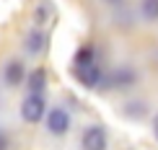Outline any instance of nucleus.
Segmentation results:
<instances>
[{
    "label": "nucleus",
    "mask_w": 158,
    "mask_h": 150,
    "mask_svg": "<svg viewBox=\"0 0 158 150\" xmlns=\"http://www.w3.org/2000/svg\"><path fill=\"white\" fill-rule=\"evenodd\" d=\"M44 111H47V101H44V96L42 93H29L23 99V103H21V116L26 122H42V116H44Z\"/></svg>",
    "instance_id": "1"
},
{
    "label": "nucleus",
    "mask_w": 158,
    "mask_h": 150,
    "mask_svg": "<svg viewBox=\"0 0 158 150\" xmlns=\"http://www.w3.org/2000/svg\"><path fill=\"white\" fill-rule=\"evenodd\" d=\"M106 145H109L106 129L98 127V124H91V127L81 135V148H83V150H106Z\"/></svg>",
    "instance_id": "2"
},
{
    "label": "nucleus",
    "mask_w": 158,
    "mask_h": 150,
    "mask_svg": "<svg viewBox=\"0 0 158 150\" xmlns=\"http://www.w3.org/2000/svg\"><path fill=\"white\" fill-rule=\"evenodd\" d=\"M47 129L52 135H65L70 129V114L65 109H52L47 114Z\"/></svg>",
    "instance_id": "3"
},
{
    "label": "nucleus",
    "mask_w": 158,
    "mask_h": 150,
    "mask_svg": "<svg viewBox=\"0 0 158 150\" xmlns=\"http://www.w3.org/2000/svg\"><path fill=\"white\" fill-rule=\"evenodd\" d=\"M75 73H78V80H81L85 88H96L98 83H101V73H98V67H96L94 62L78 65V67H75Z\"/></svg>",
    "instance_id": "4"
},
{
    "label": "nucleus",
    "mask_w": 158,
    "mask_h": 150,
    "mask_svg": "<svg viewBox=\"0 0 158 150\" xmlns=\"http://www.w3.org/2000/svg\"><path fill=\"white\" fill-rule=\"evenodd\" d=\"M3 75H5V83H8L10 88L21 86V83H23V78H26V73H23V65L18 62V60H10L8 65H5Z\"/></svg>",
    "instance_id": "5"
},
{
    "label": "nucleus",
    "mask_w": 158,
    "mask_h": 150,
    "mask_svg": "<svg viewBox=\"0 0 158 150\" xmlns=\"http://www.w3.org/2000/svg\"><path fill=\"white\" fill-rule=\"evenodd\" d=\"M26 86H29L31 93H44V86H47V73H44L42 67H36L34 73L29 75V83H26Z\"/></svg>",
    "instance_id": "6"
},
{
    "label": "nucleus",
    "mask_w": 158,
    "mask_h": 150,
    "mask_svg": "<svg viewBox=\"0 0 158 150\" xmlns=\"http://www.w3.org/2000/svg\"><path fill=\"white\" fill-rule=\"evenodd\" d=\"M140 10H143V16L148 21H158V0H143Z\"/></svg>",
    "instance_id": "7"
},
{
    "label": "nucleus",
    "mask_w": 158,
    "mask_h": 150,
    "mask_svg": "<svg viewBox=\"0 0 158 150\" xmlns=\"http://www.w3.org/2000/svg\"><path fill=\"white\" fill-rule=\"evenodd\" d=\"M29 39H31V42H29V49L31 52H39V49L44 47V34H39V31H34Z\"/></svg>",
    "instance_id": "8"
},
{
    "label": "nucleus",
    "mask_w": 158,
    "mask_h": 150,
    "mask_svg": "<svg viewBox=\"0 0 158 150\" xmlns=\"http://www.w3.org/2000/svg\"><path fill=\"white\" fill-rule=\"evenodd\" d=\"M127 80H132V70H119L117 73V86H130Z\"/></svg>",
    "instance_id": "9"
},
{
    "label": "nucleus",
    "mask_w": 158,
    "mask_h": 150,
    "mask_svg": "<svg viewBox=\"0 0 158 150\" xmlns=\"http://www.w3.org/2000/svg\"><path fill=\"white\" fill-rule=\"evenodd\" d=\"M153 135H156V140H158V114L153 116Z\"/></svg>",
    "instance_id": "10"
},
{
    "label": "nucleus",
    "mask_w": 158,
    "mask_h": 150,
    "mask_svg": "<svg viewBox=\"0 0 158 150\" xmlns=\"http://www.w3.org/2000/svg\"><path fill=\"white\" fill-rule=\"evenodd\" d=\"M109 5H119V3H124V0H106Z\"/></svg>",
    "instance_id": "11"
}]
</instances>
